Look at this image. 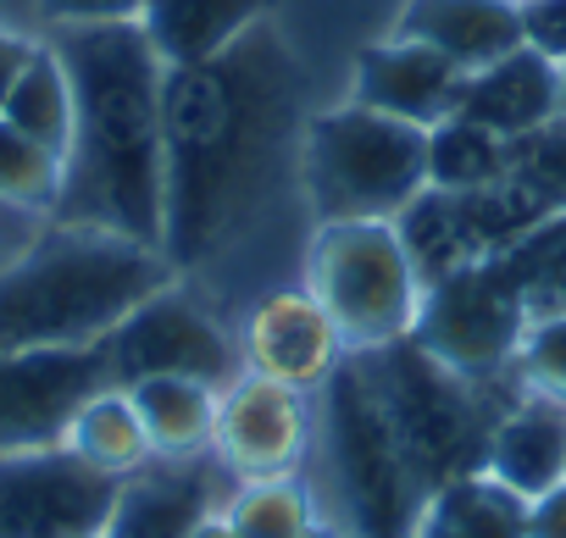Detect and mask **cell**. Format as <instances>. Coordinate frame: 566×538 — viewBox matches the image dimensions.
<instances>
[{"mask_svg":"<svg viewBox=\"0 0 566 538\" xmlns=\"http://www.w3.org/2000/svg\"><path fill=\"white\" fill-rule=\"evenodd\" d=\"M306 73L272 29H250L233 51L167 73V228L161 250L200 266L228 250L290 156H301Z\"/></svg>","mask_w":566,"mask_h":538,"instance_id":"obj_1","label":"cell"},{"mask_svg":"<svg viewBox=\"0 0 566 538\" xmlns=\"http://www.w3.org/2000/svg\"><path fill=\"white\" fill-rule=\"evenodd\" d=\"M73 78V145L56 222H90L161 250L167 228V67L139 23L51 29Z\"/></svg>","mask_w":566,"mask_h":538,"instance_id":"obj_2","label":"cell"},{"mask_svg":"<svg viewBox=\"0 0 566 538\" xmlns=\"http://www.w3.org/2000/svg\"><path fill=\"white\" fill-rule=\"evenodd\" d=\"M167 250L112 228L56 222L0 273V350H90L172 284Z\"/></svg>","mask_w":566,"mask_h":538,"instance_id":"obj_3","label":"cell"},{"mask_svg":"<svg viewBox=\"0 0 566 538\" xmlns=\"http://www.w3.org/2000/svg\"><path fill=\"white\" fill-rule=\"evenodd\" d=\"M361 367L389 411V428H395L422 494L483 472L494 422L505 416L511 400L527 394L516 372L494 378V383H472V378L450 372L444 361H433L417 339L361 350Z\"/></svg>","mask_w":566,"mask_h":538,"instance_id":"obj_4","label":"cell"},{"mask_svg":"<svg viewBox=\"0 0 566 538\" xmlns=\"http://www.w3.org/2000/svg\"><path fill=\"white\" fill-rule=\"evenodd\" d=\"M301 183L317 222H395L428 189V128L356 101L317 112L301 134Z\"/></svg>","mask_w":566,"mask_h":538,"instance_id":"obj_5","label":"cell"},{"mask_svg":"<svg viewBox=\"0 0 566 538\" xmlns=\"http://www.w3.org/2000/svg\"><path fill=\"white\" fill-rule=\"evenodd\" d=\"M323 450H328V472L345 499L350 532L356 538H411L428 494L389 428V411L361 356H345L334 378L323 383Z\"/></svg>","mask_w":566,"mask_h":538,"instance_id":"obj_6","label":"cell"},{"mask_svg":"<svg viewBox=\"0 0 566 538\" xmlns=\"http://www.w3.org/2000/svg\"><path fill=\"white\" fill-rule=\"evenodd\" d=\"M306 273V289L350 356L411 339L422 312V273L395 222H317Z\"/></svg>","mask_w":566,"mask_h":538,"instance_id":"obj_7","label":"cell"},{"mask_svg":"<svg viewBox=\"0 0 566 538\" xmlns=\"http://www.w3.org/2000/svg\"><path fill=\"white\" fill-rule=\"evenodd\" d=\"M527 334L522 295L511 289L500 261H472L461 273L422 289V312L411 339L472 383H494L516 372V350Z\"/></svg>","mask_w":566,"mask_h":538,"instance_id":"obj_8","label":"cell"},{"mask_svg":"<svg viewBox=\"0 0 566 538\" xmlns=\"http://www.w3.org/2000/svg\"><path fill=\"white\" fill-rule=\"evenodd\" d=\"M112 383H139V378H200L211 389H228L244 372L239 345L222 334V323L178 284L156 289L145 306H134L112 339H101Z\"/></svg>","mask_w":566,"mask_h":538,"instance_id":"obj_9","label":"cell"},{"mask_svg":"<svg viewBox=\"0 0 566 538\" xmlns=\"http://www.w3.org/2000/svg\"><path fill=\"white\" fill-rule=\"evenodd\" d=\"M538 217H549L516 178L505 183H489V189H467V194H450V189H422L400 217V239L422 273V289L461 273L472 261H494L505 255Z\"/></svg>","mask_w":566,"mask_h":538,"instance_id":"obj_10","label":"cell"},{"mask_svg":"<svg viewBox=\"0 0 566 538\" xmlns=\"http://www.w3.org/2000/svg\"><path fill=\"white\" fill-rule=\"evenodd\" d=\"M123 477L90 466L78 450L0 455V538H90L106 532Z\"/></svg>","mask_w":566,"mask_h":538,"instance_id":"obj_11","label":"cell"},{"mask_svg":"<svg viewBox=\"0 0 566 538\" xmlns=\"http://www.w3.org/2000/svg\"><path fill=\"white\" fill-rule=\"evenodd\" d=\"M112 383L106 350H0V455L67 439L90 394Z\"/></svg>","mask_w":566,"mask_h":538,"instance_id":"obj_12","label":"cell"},{"mask_svg":"<svg viewBox=\"0 0 566 538\" xmlns=\"http://www.w3.org/2000/svg\"><path fill=\"white\" fill-rule=\"evenodd\" d=\"M312 439L306 394L290 383H272L261 372H239L217 400V444L211 455L244 477H283L295 472Z\"/></svg>","mask_w":566,"mask_h":538,"instance_id":"obj_13","label":"cell"},{"mask_svg":"<svg viewBox=\"0 0 566 538\" xmlns=\"http://www.w3.org/2000/svg\"><path fill=\"white\" fill-rule=\"evenodd\" d=\"M239 356H244V372H261L272 383H290V389L312 394L334 378V367L350 350L312 289H283L250 312Z\"/></svg>","mask_w":566,"mask_h":538,"instance_id":"obj_14","label":"cell"},{"mask_svg":"<svg viewBox=\"0 0 566 538\" xmlns=\"http://www.w3.org/2000/svg\"><path fill=\"white\" fill-rule=\"evenodd\" d=\"M461 84H467V73L450 56H439L433 45L389 34V40H378L356 56L350 101L373 106L384 117H400L411 128H439L444 117H455Z\"/></svg>","mask_w":566,"mask_h":538,"instance_id":"obj_15","label":"cell"},{"mask_svg":"<svg viewBox=\"0 0 566 538\" xmlns=\"http://www.w3.org/2000/svg\"><path fill=\"white\" fill-rule=\"evenodd\" d=\"M233 477L217 455H189V461H150L134 477H123L106 538H189L211 510L217 488Z\"/></svg>","mask_w":566,"mask_h":538,"instance_id":"obj_16","label":"cell"},{"mask_svg":"<svg viewBox=\"0 0 566 538\" xmlns=\"http://www.w3.org/2000/svg\"><path fill=\"white\" fill-rule=\"evenodd\" d=\"M560 84H566V67L549 51L516 45L511 56L467 73L455 112L494 128L500 139H522V134H538V128L560 123Z\"/></svg>","mask_w":566,"mask_h":538,"instance_id":"obj_17","label":"cell"},{"mask_svg":"<svg viewBox=\"0 0 566 538\" xmlns=\"http://www.w3.org/2000/svg\"><path fill=\"white\" fill-rule=\"evenodd\" d=\"M395 34L433 45L461 73H478L527 45V12L522 0H406Z\"/></svg>","mask_w":566,"mask_h":538,"instance_id":"obj_18","label":"cell"},{"mask_svg":"<svg viewBox=\"0 0 566 538\" xmlns=\"http://www.w3.org/2000/svg\"><path fill=\"white\" fill-rule=\"evenodd\" d=\"M483 472L522 499H538L566 483V405L544 394H522L505 405L489 439Z\"/></svg>","mask_w":566,"mask_h":538,"instance_id":"obj_19","label":"cell"},{"mask_svg":"<svg viewBox=\"0 0 566 538\" xmlns=\"http://www.w3.org/2000/svg\"><path fill=\"white\" fill-rule=\"evenodd\" d=\"M277 0H145L139 29L161 67H200L272 18Z\"/></svg>","mask_w":566,"mask_h":538,"instance_id":"obj_20","label":"cell"},{"mask_svg":"<svg viewBox=\"0 0 566 538\" xmlns=\"http://www.w3.org/2000/svg\"><path fill=\"white\" fill-rule=\"evenodd\" d=\"M128 400L145 422V439H150L156 461L211 455L222 389H211L200 378H139V383H128Z\"/></svg>","mask_w":566,"mask_h":538,"instance_id":"obj_21","label":"cell"},{"mask_svg":"<svg viewBox=\"0 0 566 538\" xmlns=\"http://www.w3.org/2000/svg\"><path fill=\"white\" fill-rule=\"evenodd\" d=\"M411 538H533L527 499L494 483L489 472H472L422 499Z\"/></svg>","mask_w":566,"mask_h":538,"instance_id":"obj_22","label":"cell"},{"mask_svg":"<svg viewBox=\"0 0 566 538\" xmlns=\"http://www.w3.org/2000/svg\"><path fill=\"white\" fill-rule=\"evenodd\" d=\"M62 444L78 450L90 466H101L112 477H134L139 466L156 461V450L145 439V422H139V411H134V400H128L123 383H106L101 394H90Z\"/></svg>","mask_w":566,"mask_h":538,"instance_id":"obj_23","label":"cell"},{"mask_svg":"<svg viewBox=\"0 0 566 538\" xmlns=\"http://www.w3.org/2000/svg\"><path fill=\"white\" fill-rule=\"evenodd\" d=\"M7 117L18 134H29L34 145L56 150L67 161V145H73V78H67V62L56 56V45H34L29 67L18 73L12 84V101H7Z\"/></svg>","mask_w":566,"mask_h":538,"instance_id":"obj_24","label":"cell"},{"mask_svg":"<svg viewBox=\"0 0 566 538\" xmlns=\"http://www.w3.org/2000/svg\"><path fill=\"white\" fill-rule=\"evenodd\" d=\"M511 178V139H500L494 128L472 123V117H444L439 128H428V189H489Z\"/></svg>","mask_w":566,"mask_h":538,"instance_id":"obj_25","label":"cell"},{"mask_svg":"<svg viewBox=\"0 0 566 538\" xmlns=\"http://www.w3.org/2000/svg\"><path fill=\"white\" fill-rule=\"evenodd\" d=\"M505 266L511 289L522 295L527 323L533 317H560L566 312V211L538 217L505 255H494Z\"/></svg>","mask_w":566,"mask_h":538,"instance_id":"obj_26","label":"cell"},{"mask_svg":"<svg viewBox=\"0 0 566 538\" xmlns=\"http://www.w3.org/2000/svg\"><path fill=\"white\" fill-rule=\"evenodd\" d=\"M222 521L239 532V538H306L317 527V505L306 494L301 477H244L228 505H222Z\"/></svg>","mask_w":566,"mask_h":538,"instance_id":"obj_27","label":"cell"},{"mask_svg":"<svg viewBox=\"0 0 566 538\" xmlns=\"http://www.w3.org/2000/svg\"><path fill=\"white\" fill-rule=\"evenodd\" d=\"M56 200H62V156L0 117V205L56 211Z\"/></svg>","mask_w":566,"mask_h":538,"instance_id":"obj_28","label":"cell"},{"mask_svg":"<svg viewBox=\"0 0 566 538\" xmlns=\"http://www.w3.org/2000/svg\"><path fill=\"white\" fill-rule=\"evenodd\" d=\"M511 178L544 205V211H566V117L511 139Z\"/></svg>","mask_w":566,"mask_h":538,"instance_id":"obj_29","label":"cell"},{"mask_svg":"<svg viewBox=\"0 0 566 538\" xmlns=\"http://www.w3.org/2000/svg\"><path fill=\"white\" fill-rule=\"evenodd\" d=\"M516 378L527 394L560 400L566 405V312L560 317H533L516 350Z\"/></svg>","mask_w":566,"mask_h":538,"instance_id":"obj_30","label":"cell"},{"mask_svg":"<svg viewBox=\"0 0 566 538\" xmlns=\"http://www.w3.org/2000/svg\"><path fill=\"white\" fill-rule=\"evenodd\" d=\"M51 29H101V23H139L145 0H40Z\"/></svg>","mask_w":566,"mask_h":538,"instance_id":"obj_31","label":"cell"},{"mask_svg":"<svg viewBox=\"0 0 566 538\" xmlns=\"http://www.w3.org/2000/svg\"><path fill=\"white\" fill-rule=\"evenodd\" d=\"M522 12H527V45L566 62V0H522Z\"/></svg>","mask_w":566,"mask_h":538,"instance_id":"obj_32","label":"cell"},{"mask_svg":"<svg viewBox=\"0 0 566 538\" xmlns=\"http://www.w3.org/2000/svg\"><path fill=\"white\" fill-rule=\"evenodd\" d=\"M527 532L533 538H566V483L527 499Z\"/></svg>","mask_w":566,"mask_h":538,"instance_id":"obj_33","label":"cell"},{"mask_svg":"<svg viewBox=\"0 0 566 538\" xmlns=\"http://www.w3.org/2000/svg\"><path fill=\"white\" fill-rule=\"evenodd\" d=\"M29 56H34V45H29V40H18V34H0V112H7L12 84H18V73L29 67Z\"/></svg>","mask_w":566,"mask_h":538,"instance_id":"obj_34","label":"cell"},{"mask_svg":"<svg viewBox=\"0 0 566 538\" xmlns=\"http://www.w3.org/2000/svg\"><path fill=\"white\" fill-rule=\"evenodd\" d=\"M189 538H239V532H233V527L222 521V510H211V516H206V521H200V527H195Z\"/></svg>","mask_w":566,"mask_h":538,"instance_id":"obj_35","label":"cell"},{"mask_svg":"<svg viewBox=\"0 0 566 538\" xmlns=\"http://www.w3.org/2000/svg\"><path fill=\"white\" fill-rule=\"evenodd\" d=\"M306 538H339V532H334V527H323V521H317V527H312V532H306Z\"/></svg>","mask_w":566,"mask_h":538,"instance_id":"obj_36","label":"cell"},{"mask_svg":"<svg viewBox=\"0 0 566 538\" xmlns=\"http://www.w3.org/2000/svg\"><path fill=\"white\" fill-rule=\"evenodd\" d=\"M560 67H566V62H560ZM560 117H566V84H560Z\"/></svg>","mask_w":566,"mask_h":538,"instance_id":"obj_37","label":"cell"},{"mask_svg":"<svg viewBox=\"0 0 566 538\" xmlns=\"http://www.w3.org/2000/svg\"><path fill=\"white\" fill-rule=\"evenodd\" d=\"M90 538H106V532H90Z\"/></svg>","mask_w":566,"mask_h":538,"instance_id":"obj_38","label":"cell"}]
</instances>
